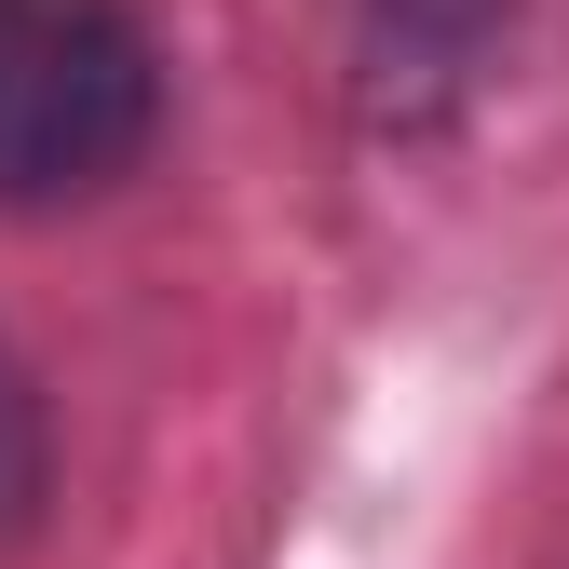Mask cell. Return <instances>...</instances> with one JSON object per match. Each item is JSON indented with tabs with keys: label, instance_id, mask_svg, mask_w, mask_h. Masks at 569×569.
<instances>
[{
	"label": "cell",
	"instance_id": "1",
	"mask_svg": "<svg viewBox=\"0 0 569 569\" xmlns=\"http://www.w3.org/2000/svg\"><path fill=\"white\" fill-rule=\"evenodd\" d=\"M163 136L136 0H0V203H82Z\"/></svg>",
	"mask_w": 569,
	"mask_h": 569
},
{
	"label": "cell",
	"instance_id": "2",
	"mask_svg": "<svg viewBox=\"0 0 569 569\" xmlns=\"http://www.w3.org/2000/svg\"><path fill=\"white\" fill-rule=\"evenodd\" d=\"M516 0H367V68L380 96H420V82H461V68L488 54V28H502Z\"/></svg>",
	"mask_w": 569,
	"mask_h": 569
},
{
	"label": "cell",
	"instance_id": "3",
	"mask_svg": "<svg viewBox=\"0 0 569 569\" xmlns=\"http://www.w3.org/2000/svg\"><path fill=\"white\" fill-rule=\"evenodd\" d=\"M41 475H54V448H41V393H28V367H14V352H0V542H28Z\"/></svg>",
	"mask_w": 569,
	"mask_h": 569
}]
</instances>
